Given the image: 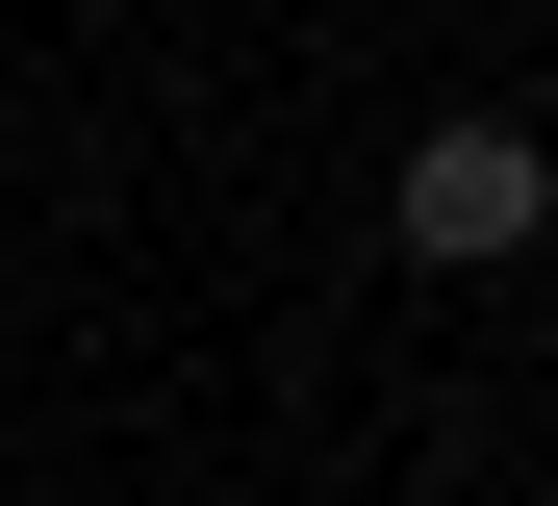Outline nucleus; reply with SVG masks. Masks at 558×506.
<instances>
[{"label": "nucleus", "mask_w": 558, "mask_h": 506, "mask_svg": "<svg viewBox=\"0 0 558 506\" xmlns=\"http://www.w3.org/2000/svg\"><path fill=\"white\" fill-rule=\"evenodd\" d=\"M381 229H407L432 279H483V254H533V229H558V152L508 127V101H457V127H407V177H381Z\"/></svg>", "instance_id": "1"}]
</instances>
